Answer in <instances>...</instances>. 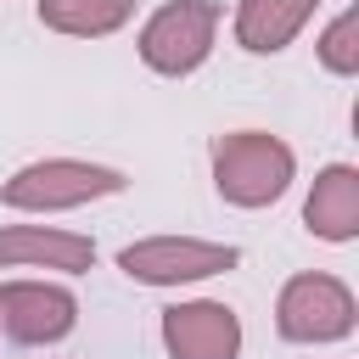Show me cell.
I'll return each instance as SVG.
<instances>
[{
    "label": "cell",
    "instance_id": "obj_1",
    "mask_svg": "<svg viewBox=\"0 0 359 359\" xmlns=\"http://www.w3.org/2000/svg\"><path fill=\"white\" fill-rule=\"evenodd\" d=\"M208 174H213L219 202H230L241 213H258V208H275L292 191L297 151L269 129H224L208 146Z\"/></svg>",
    "mask_w": 359,
    "mask_h": 359
},
{
    "label": "cell",
    "instance_id": "obj_4",
    "mask_svg": "<svg viewBox=\"0 0 359 359\" xmlns=\"http://www.w3.org/2000/svg\"><path fill=\"white\" fill-rule=\"evenodd\" d=\"M359 325V297L331 269H303L275 292V337L297 348H331L348 342Z\"/></svg>",
    "mask_w": 359,
    "mask_h": 359
},
{
    "label": "cell",
    "instance_id": "obj_2",
    "mask_svg": "<svg viewBox=\"0 0 359 359\" xmlns=\"http://www.w3.org/2000/svg\"><path fill=\"white\" fill-rule=\"evenodd\" d=\"M123 191H129V174L112 168V163L34 157V163H22L17 174L0 180V208L50 219V213H73V208H90V202H107V196H123Z\"/></svg>",
    "mask_w": 359,
    "mask_h": 359
},
{
    "label": "cell",
    "instance_id": "obj_3",
    "mask_svg": "<svg viewBox=\"0 0 359 359\" xmlns=\"http://www.w3.org/2000/svg\"><path fill=\"white\" fill-rule=\"evenodd\" d=\"M219 22H224L219 0H163L135 34V56L157 79H191L208 67L219 45Z\"/></svg>",
    "mask_w": 359,
    "mask_h": 359
},
{
    "label": "cell",
    "instance_id": "obj_12",
    "mask_svg": "<svg viewBox=\"0 0 359 359\" xmlns=\"http://www.w3.org/2000/svg\"><path fill=\"white\" fill-rule=\"evenodd\" d=\"M314 62H320L331 79H359V6H342V11L320 28Z\"/></svg>",
    "mask_w": 359,
    "mask_h": 359
},
{
    "label": "cell",
    "instance_id": "obj_9",
    "mask_svg": "<svg viewBox=\"0 0 359 359\" xmlns=\"http://www.w3.org/2000/svg\"><path fill=\"white\" fill-rule=\"evenodd\" d=\"M303 230L314 241L348 247L359 241V168L353 163H325L303 196Z\"/></svg>",
    "mask_w": 359,
    "mask_h": 359
},
{
    "label": "cell",
    "instance_id": "obj_8",
    "mask_svg": "<svg viewBox=\"0 0 359 359\" xmlns=\"http://www.w3.org/2000/svg\"><path fill=\"white\" fill-rule=\"evenodd\" d=\"M0 269H45L50 280L95 269V236L67 224H0Z\"/></svg>",
    "mask_w": 359,
    "mask_h": 359
},
{
    "label": "cell",
    "instance_id": "obj_10",
    "mask_svg": "<svg viewBox=\"0 0 359 359\" xmlns=\"http://www.w3.org/2000/svg\"><path fill=\"white\" fill-rule=\"evenodd\" d=\"M320 0H236L230 6V39L247 56H280L309 22Z\"/></svg>",
    "mask_w": 359,
    "mask_h": 359
},
{
    "label": "cell",
    "instance_id": "obj_7",
    "mask_svg": "<svg viewBox=\"0 0 359 359\" xmlns=\"http://www.w3.org/2000/svg\"><path fill=\"white\" fill-rule=\"evenodd\" d=\"M157 337H163V353L168 359H241V314L219 297H180L163 309L157 320Z\"/></svg>",
    "mask_w": 359,
    "mask_h": 359
},
{
    "label": "cell",
    "instance_id": "obj_11",
    "mask_svg": "<svg viewBox=\"0 0 359 359\" xmlns=\"http://www.w3.org/2000/svg\"><path fill=\"white\" fill-rule=\"evenodd\" d=\"M135 6L140 0H34V17L62 39H112L135 22Z\"/></svg>",
    "mask_w": 359,
    "mask_h": 359
},
{
    "label": "cell",
    "instance_id": "obj_5",
    "mask_svg": "<svg viewBox=\"0 0 359 359\" xmlns=\"http://www.w3.org/2000/svg\"><path fill=\"white\" fill-rule=\"evenodd\" d=\"M236 264H241V247L208 241V236H140V241L118 247V269L135 286H157V292L202 286L213 275H230Z\"/></svg>",
    "mask_w": 359,
    "mask_h": 359
},
{
    "label": "cell",
    "instance_id": "obj_6",
    "mask_svg": "<svg viewBox=\"0 0 359 359\" xmlns=\"http://www.w3.org/2000/svg\"><path fill=\"white\" fill-rule=\"evenodd\" d=\"M79 331V297L67 280L50 275H17L0 280V337L17 348H50Z\"/></svg>",
    "mask_w": 359,
    "mask_h": 359
}]
</instances>
